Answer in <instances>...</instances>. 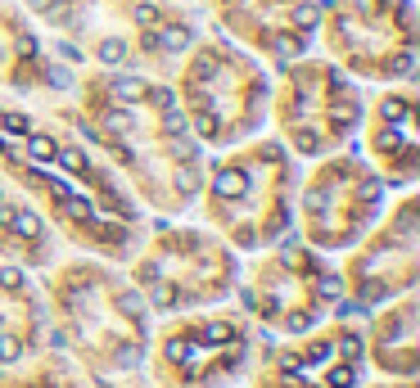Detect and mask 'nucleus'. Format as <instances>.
Instances as JSON below:
<instances>
[{
  "label": "nucleus",
  "mask_w": 420,
  "mask_h": 388,
  "mask_svg": "<svg viewBox=\"0 0 420 388\" xmlns=\"http://www.w3.org/2000/svg\"><path fill=\"white\" fill-rule=\"evenodd\" d=\"M95 59H100V64H109V68H118L122 59H127V41H118V36H104L100 50H95Z\"/></svg>",
  "instance_id": "nucleus-1"
},
{
  "label": "nucleus",
  "mask_w": 420,
  "mask_h": 388,
  "mask_svg": "<svg viewBox=\"0 0 420 388\" xmlns=\"http://www.w3.org/2000/svg\"><path fill=\"white\" fill-rule=\"evenodd\" d=\"M59 199H64V212H68V217H77V222H95L91 199H82V194H72V190H64Z\"/></svg>",
  "instance_id": "nucleus-2"
},
{
  "label": "nucleus",
  "mask_w": 420,
  "mask_h": 388,
  "mask_svg": "<svg viewBox=\"0 0 420 388\" xmlns=\"http://www.w3.org/2000/svg\"><path fill=\"white\" fill-rule=\"evenodd\" d=\"M140 95H145V81H140V77H114V100L136 104Z\"/></svg>",
  "instance_id": "nucleus-3"
},
{
  "label": "nucleus",
  "mask_w": 420,
  "mask_h": 388,
  "mask_svg": "<svg viewBox=\"0 0 420 388\" xmlns=\"http://www.w3.org/2000/svg\"><path fill=\"white\" fill-rule=\"evenodd\" d=\"M213 190L221 194V199H231V194H240V190H244V176L236 172V167H221L217 181H213Z\"/></svg>",
  "instance_id": "nucleus-4"
},
{
  "label": "nucleus",
  "mask_w": 420,
  "mask_h": 388,
  "mask_svg": "<svg viewBox=\"0 0 420 388\" xmlns=\"http://www.w3.org/2000/svg\"><path fill=\"white\" fill-rule=\"evenodd\" d=\"M185 45H190V28H181V23H172V28L158 36V50H172V55H177V50H185Z\"/></svg>",
  "instance_id": "nucleus-5"
},
{
  "label": "nucleus",
  "mask_w": 420,
  "mask_h": 388,
  "mask_svg": "<svg viewBox=\"0 0 420 388\" xmlns=\"http://www.w3.org/2000/svg\"><path fill=\"white\" fill-rule=\"evenodd\" d=\"M55 149H59V144H55L50 136H28V154H32L36 163H50V159H55Z\"/></svg>",
  "instance_id": "nucleus-6"
},
{
  "label": "nucleus",
  "mask_w": 420,
  "mask_h": 388,
  "mask_svg": "<svg viewBox=\"0 0 420 388\" xmlns=\"http://www.w3.org/2000/svg\"><path fill=\"white\" fill-rule=\"evenodd\" d=\"M9 226H14L18 235H28V239L41 235V217H36V212H14V217H9Z\"/></svg>",
  "instance_id": "nucleus-7"
},
{
  "label": "nucleus",
  "mask_w": 420,
  "mask_h": 388,
  "mask_svg": "<svg viewBox=\"0 0 420 388\" xmlns=\"http://www.w3.org/2000/svg\"><path fill=\"white\" fill-rule=\"evenodd\" d=\"M131 18L140 23V28H154V23H158V5H150V0H136V5H131Z\"/></svg>",
  "instance_id": "nucleus-8"
},
{
  "label": "nucleus",
  "mask_w": 420,
  "mask_h": 388,
  "mask_svg": "<svg viewBox=\"0 0 420 388\" xmlns=\"http://www.w3.org/2000/svg\"><path fill=\"white\" fill-rule=\"evenodd\" d=\"M23 357V343L14 334H0V361H5V366H14V361Z\"/></svg>",
  "instance_id": "nucleus-9"
},
{
  "label": "nucleus",
  "mask_w": 420,
  "mask_h": 388,
  "mask_svg": "<svg viewBox=\"0 0 420 388\" xmlns=\"http://www.w3.org/2000/svg\"><path fill=\"white\" fill-rule=\"evenodd\" d=\"M55 159L68 167V172H86V154L82 149H55Z\"/></svg>",
  "instance_id": "nucleus-10"
},
{
  "label": "nucleus",
  "mask_w": 420,
  "mask_h": 388,
  "mask_svg": "<svg viewBox=\"0 0 420 388\" xmlns=\"http://www.w3.org/2000/svg\"><path fill=\"white\" fill-rule=\"evenodd\" d=\"M316 294H321V298H339V294H343V280H339V275H321V280H316Z\"/></svg>",
  "instance_id": "nucleus-11"
},
{
  "label": "nucleus",
  "mask_w": 420,
  "mask_h": 388,
  "mask_svg": "<svg viewBox=\"0 0 420 388\" xmlns=\"http://www.w3.org/2000/svg\"><path fill=\"white\" fill-rule=\"evenodd\" d=\"M177 190L194 194V190H199V172H194V167H181V172H177Z\"/></svg>",
  "instance_id": "nucleus-12"
},
{
  "label": "nucleus",
  "mask_w": 420,
  "mask_h": 388,
  "mask_svg": "<svg viewBox=\"0 0 420 388\" xmlns=\"http://www.w3.org/2000/svg\"><path fill=\"white\" fill-rule=\"evenodd\" d=\"M0 122H5L9 136H28V118L23 113H0Z\"/></svg>",
  "instance_id": "nucleus-13"
},
{
  "label": "nucleus",
  "mask_w": 420,
  "mask_h": 388,
  "mask_svg": "<svg viewBox=\"0 0 420 388\" xmlns=\"http://www.w3.org/2000/svg\"><path fill=\"white\" fill-rule=\"evenodd\" d=\"M0 285H5L9 294H18V289H23V271H18V266H0Z\"/></svg>",
  "instance_id": "nucleus-14"
},
{
  "label": "nucleus",
  "mask_w": 420,
  "mask_h": 388,
  "mask_svg": "<svg viewBox=\"0 0 420 388\" xmlns=\"http://www.w3.org/2000/svg\"><path fill=\"white\" fill-rule=\"evenodd\" d=\"M276 50L285 55V59H294V55L303 50V41H299V36H289V32H280V36H276Z\"/></svg>",
  "instance_id": "nucleus-15"
},
{
  "label": "nucleus",
  "mask_w": 420,
  "mask_h": 388,
  "mask_svg": "<svg viewBox=\"0 0 420 388\" xmlns=\"http://www.w3.org/2000/svg\"><path fill=\"white\" fill-rule=\"evenodd\" d=\"M316 18H321V14H316L312 5H299V9H294V23H299L303 32H312V28H316Z\"/></svg>",
  "instance_id": "nucleus-16"
},
{
  "label": "nucleus",
  "mask_w": 420,
  "mask_h": 388,
  "mask_svg": "<svg viewBox=\"0 0 420 388\" xmlns=\"http://www.w3.org/2000/svg\"><path fill=\"white\" fill-rule=\"evenodd\" d=\"M208 338H213V343H231V338H236V330H231L226 321H213V325H208Z\"/></svg>",
  "instance_id": "nucleus-17"
},
{
  "label": "nucleus",
  "mask_w": 420,
  "mask_h": 388,
  "mask_svg": "<svg viewBox=\"0 0 420 388\" xmlns=\"http://www.w3.org/2000/svg\"><path fill=\"white\" fill-rule=\"evenodd\" d=\"M104 127H109V131H127V127H131V113L114 108V113H104Z\"/></svg>",
  "instance_id": "nucleus-18"
},
{
  "label": "nucleus",
  "mask_w": 420,
  "mask_h": 388,
  "mask_svg": "<svg viewBox=\"0 0 420 388\" xmlns=\"http://www.w3.org/2000/svg\"><path fill=\"white\" fill-rule=\"evenodd\" d=\"M163 127L172 131V136H181V131H185V118L177 113V108H163Z\"/></svg>",
  "instance_id": "nucleus-19"
},
{
  "label": "nucleus",
  "mask_w": 420,
  "mask_h": 388,
  "mask_svg": "<svg viewBox=\"0 0 420 388\" xmlns=\"http://www.w3.org/2000/svg\"><path fill=\"white\" fill-rule=\"evenodd\" d=\"M45 77H50V86H72V72H68V68H59V64H55V68H45Z\"/></svg>",
  "instance_id": "nucleus-20"
},
{
  "label": "nucleus",
  "mask_w": 420,
  "mask_h": 388,
  "mask_svg": "<svg viewBox=\"0 0 420 388\" xmlns=\"http://www.w3.org/2000/svg\"><path fill=\"white\" fill-rule=\"evenodd\" d=\"M167 357H172V361H190V343H185V338H172V343H167Z\"/></svg>",
  "instance_id": "nucleus-21"
},
{
  "label": "nucleus",
  "mask_w": 420,
  "mask_h": 388,
  "mask_svg": "<svg viewBox=\"0 0 420 388\" xmlns=\"http://www.w3.org/2000/svg\"><path fill=\"white\" fill-rule=\"evenodd\" d=\"M145 95H150V100H154L158 108H172V104H177V95H172V91H163V86H158V91H145Z\"/></svg>",
  "instance_id": "nucleus-22"
},
{
  "label": "nucleus",
  "mask_w": 420,
  "mask_h": 388,
  "mask_svg": "<svg viewBox=\"0 0 420 388\" xmlns=\"http://www.w3.org/2000/svg\"><path fill=\"white\" fill-rule=\"evenodd\" d=\"M353 380H357V370H335L330 375V388H353Z\"/></svg>",
  "instance_id": "nucleus-23"
},
{
  "label": "nucleus",
  "mask_w": 420,
  "mask_h": 388,
  "mask_svg": "<svg viewBox=\"0 0 420 388\" xmlns=\"http://www.w3.org/2000/svg\"><path fill=\"white\" fill-rule=\"evenodd\" d=\"M285 325H289V330H294V334H303V330H307V325H312V316H307V312H294V316H289Z\"/></svg>",
  "instance_id": "nucleus-24"
},
{
  "label": "nucleus",
  "mask_w": 420,
  "mask_h": 388,
  "mask_svg": "<svg viewBox=\"0 0 420 388\" xmlns=\"http://www.w3.org/2000/svg\"><path fill=\"white\" fill-rule=\"evenodd\" d=\"M411 68H416V55H411V50H402V55H398V64H393V72H411Z\"/></svg>",
  "instance_id": "nucleus-25"
},
{
  "label": "nucleus",
  "mask_w": 420,
  "mask_h": 388,
  "mask_svg": "<svg viewBox=\"0 0 420 388\" xmlns=\"http://www.w3.org/2000/svg\"><path fill=\"white\" fill-rule=\"evenodd\" d=\"M172 154H177V159H194V144L190 140H172Z\"/></svg>",
  "instance_id": "nucleus-26"
},
{
  "label": "nucleus",
  "mask_w": 420,
  "mask_h": 388,
  "mask_svg": "<svg viewBox=\"0 0 420 388\" xmlns=\"http://www.w3.org/2000/svg\"><path fill=\"white\" fill-rule=\"evenodd\" d=\"M59 59H68V64H82V50H77V45H59Z\"/></svg>",
  "instance_id": "nucleus-27"
},
{
  "label": "nucleus",
  "mask_w": 420,
  "mask_h": 388,
  "mask_svg": "<svg viewBox=\"0 0 420 388\" xmlns=\"http://www.w3.org/2000/svg\"><path fill=\"white\" fill-rule=\"evenodd\" d=\"M136 361H140V353H136V348H122V353H118V366H136Z\"/></svg>",
  "instance_id": "nucleus-28"
},
{
  "label": "nucleus",
  "mask_w": 420,
  "mask_h": 388,
  "mask_svg": "<svg viewBox=\"0 0 420 388\" xmlns=\"http://www.w3.org/2000/svg\"><path fill=\"white\" fill-rule=\"evenodd\" d=\"M172 298H177L172 289H154V302H158V307H172Z\"/></svg>",
  "instance_id": "nucleus-29"
},
{
  "label": "nucleus",
  "mask_w": 420,
  "mask_h": 388,
  "mask_svg": "<svg viewBox=\"0 0 420 388\" xmlns=\"http://www.w3.org/2000/svg\"><path fill=\"white\" fill-rule=\"evenodd\" d=\"M213 131H217V122H213V118L204 113V118H199V136H213Z\"/></svg>",
  "instance_id": "nucleus-30"
},
{
  "label": "nucleus",
  "mask_w": 420,
  "mask_h": 388,
  "mask_svg": "<svg viewBox=\"0 0 420 388\" xmlns=\"http://www.w3.org/2000/svg\"><path fill=\"white\" fill-rule=\"evenodd\" d=\"M9 217H14V208H9V203H0V226H9Z\"/></svg>",
  "instance_id": "nucleus-31"
},
{
  "label": "nucleus",
  "mask_w": 420,
  "mask_h": 388,
  "mask_svg": "<svg viewBox=\"0 0 420 388\" xmlns=\"http://www.w3.org/2000/svg\"><path fill=\"white\" fill-rule=\"evenodd\" d=\"M28 5H32V9H50L55 0H28Z\"/></svg>",
  "instance_id": "nucleus-32"
},
{
  "label": "nucleus",
  "mask_w": 420,
  "mask_h": 388,
  "mask_svg": "<svg viewBox=\"0 0 420 388\" xmlns=\"http://www.w3.org/2000/svg\"><path fill=\"white\" fill-rule=\"evenodd\" d=\"M0 154H5V144H0Z\"/></svg>",
  "instance_id": "nucleus-33"
}]
</instances>
